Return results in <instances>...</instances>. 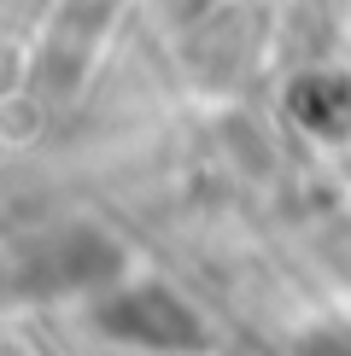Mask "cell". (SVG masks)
Returning a JSON list of instances; mask_svg holds the SVG:
<instances>
[{
	"mask_svg": "<svg viewBox=\"0 0 351 356\" xmlns=\"http://www.w3.org/2000/svg\"><path fill=\"white\" fill-rule=\"evenodd\" d=\"M287 111L299 117L311 135H345L351 129V76L340 70H311V76H299L287 88Z\"/></svg>",
	"mask_w": 351,
	"mask_h": 356,
	"instance_id": "7a4b0ae2",
	"label": "cell"
},
{
	"mask_svg": "<svg viewBox=\"0 0 351 356\" xmlns=\"http://www.w3.org/2000/svg\"><path fill=\"white\" fill-rule=\"evenodd\" d=\"M117 269H123V251L106 245L100 234H65V240L53 245V275L58 286H106V280H117Z\"/></svg>",
	"mask_w": 351,
	"mask_h": 356,
	"instance_id": "3957f363",
	"label": "cell"
},
{
	"mask_svg": "<svg viewBox=\"0 0 351 356\" xmlns=\"http://www.w3.org/2000/svg\"><path fill=\"white\" fill-rule=\"evenodd\" d=\"M100 327L135 339V345H199V316L164 286H135L117 292L111 304H100Z\"/></svg>",
	"mask_w": 351,
	"mask_h": 356,
	"instance_id": "6da1fadb",
	"label": "cell"
}]
</instances>
